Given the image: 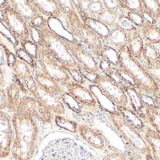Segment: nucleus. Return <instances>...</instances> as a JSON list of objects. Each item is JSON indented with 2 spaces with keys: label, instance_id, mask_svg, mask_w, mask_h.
Instances as JSON below:
<instances>
[{
  "label": "nucleus",
  "instance_id": "obj_7",
  "mask_svg": "<svg viewBox=\"0 0 160 160\" xmlns=\"http://www.w3.org/2000/svg\"><path fill=\"white\" fill-rule=\"evenodd\" d=\"M92 83L117 109L130 110L129 108L128 96L123 86L112 77L101 73L95 76Z\"/></svg>",
  "mask_w": 160,
  "mask_h": 160
},
{
  "label": "nucleus",
  "instance_id": "obj_21",
  "mask_svg": "<svg viewBox=\"0 0 160 160\" xmlns=\"http://www.w3.org/2000/svg\"><path fill=\"white\" fill-rule=\"evenodd\" d=\"M34 78L39 88L53 94L58 99L65 92L59 83L45 75L40 70L36 73Z\"/></svg>",
  "mask_w": 160,
  "mask_h": 160
},
{
  "label": "nucleus",
  "instance_id": "obj_31",
  "mask_svg": "<svg viewBox=\"0 0 160 160\" xmlns=\"http://www.w3.org/2000/svg\"><path fill=\"white\" fill-rule=\"evenodd\" d=\"M142 3L144 13L156 21L160 18V1L142 0Z\"/></svg>",
  "mask_w": 160,
  "mask_h": 160
},
{
  "label": "nucleus",
  "instance_id": "obj_1",
  "mask_svg": "<svg viewBox=\"0 0 160 160\" xmlns=\"http://www.w3.org/2000/svg\"><path fill=\"white\" fill-rule=\"evenodd\" d=\"M11 121L14 132L11 155L15 160H31L38 141L37 123L32 117L18 112L13 113Z\"/></svg>",
  "mask_w": 160,
  "mask_h": 160
},
{
  "label": "nucleus",
  "instance_id": "obj_17",
  "mask_svg": "<svg viewBox=\"0 0 160 160\" xmlns=\"http://www.w3.org/2000/svg\"><path fill=\"white\" fill-rule=\"evenodd\" d=\"M9 3L12 8L26 23H30L36 17L42 16L33 0H11Z\"/></svg>",
  "mask_w": 160,
  "mask_h": 160
},
{
  "label": "nucleus",
  "instance_id": "obj_32",
  "mask_svg": "<svg viewBox=\"0 0 160 160\" xmlns=\"http://www.w3.org/2000/svg\"><path fill=\"white\" fill-rule=\"evenodd\" d=\"M59 99L62 102L65 107L76 114L81 115L84 106L80 104L72 96L65 91L59 98Z\"/></svg>",
  "mask_w": 160,
  "mask_h": 160
},
{
  "label": "nucleus",
  "instance_id": "obj_28",
  "mask_svg": "<svg viewBox=\"0 0 160 160\" xmlns=\"http://www.w3.org/2000/svg\"><path fill=\"white\" fill-rule=\"evenodd\" d=\"M97 58L103 59L109 63L111 67L113 69H118L119 59L117 51L110 46L104 45L100 52L97 55Z\"/></svg>",
  "mask_w": 160,
  "mask_h": 160
},
{
  "label": "nucleus",
  "instance_id": "obj_15",
  "mask_svg": "<svg viewBox=\"0 0 160 160\" xmlns=\"http://www.w3.org/2000/svg\"><path fill=\"white\" fill-rule=\"evenodd\" d=\"M77 38L90 49L97 57L104 45V39L89 26L83 23Z\"/></svg>",
  "mask_w": 160,
  "mask_h": 160
},
{
  "label": "nucleus",
  "instance_id": "obj_43",
  "mask_svg": "<svg viewBox=\"0 0 160 160\" xmlns=\"http://www.w3.org/2000/svg\"><path fill=\"white\" fill-rule=\"evenodd\" d=\"M102 2L104 8L112 12L118 13L122 7L121 1L119 0H103Z\"/></svg>",
  "mask_w": 160,
  "mask_h": 160
},
{
  "label": "nucleus",
  "instance_id": "obj_44",
  "mask_svg": "<svg viewBox=\"0 0 160 160\" xmlns=\"http://www.w3.org/2000/svg\"><path fill=\"white\" fill-rule=\"evenodd\" d=\"M27 25L29 32V39L36 43L40 44L41 38L39 30L33 26L30 23H27Z\"/></svg>",
  "mask_w": 160,
  "mask_h": 160
},
{
  "label": "nucleus",
  "instance_id": "obj_22",
  "mask_svg": "<svg viewBox=\"0 0 160 160\" xmlns=\"http://www.w3.org/2000/svg\"><path fill=\"white\" fill-rule=\"evenodd\" d=\"M128 47L133 58L140 63L142 57L144 41L138 29H133L127 32Z\"/></svg>",
  "mask_w": 160,
  "mask_h": 160
},
{
  "label": "nucleus",
  "instance_id": "obj_10",
  "mask_svg": "<svg viewBox=\"0 0 160 160\" xmlns=\"http://www.w3.org/2000/svg\"><path fill=\"white\" fill-rule=\"evenodd\" d=\"M0 20L20 44L29 39L27 23L9 5L0 10Z\"/></svg>",
  "mask_w": 160,
  "mask_h": 160
},
{
  "label": "nucleus",
  "instance_id": "obj_42",
  "mask_svg": "<svg viewBox=\"0 0 160 160\" xmlns=\"http://www.w3.org/2000/svg\"><path fill=\"white\" fill-rule=\"evenodd\" d=\"M117 27L126 32L133 29H138L132 22L128 16H119Z\"/></svg>",
  "mask_w": 160,
  "mask_h": 160
},
{
  "label": "nucleus",
  "instance_id": "obj_29",
  "mask_svg": "<svg viewBox=\"0 0 160 160\" xmlns=\"http://www.w3.org/2000/svg\"><path fill=\"white\" fill-rule=\"evenodd\" d=\"M55 124L58 127L73 134H78L79 124L76 121L64 116L62 115H55L54 118Z\"/></svg>",
  "mask_w": 160,
  "mask_h": 160
},
{
  "label": "nucleus",
  "instance_id": "obj_12",
  "mask_svg": "<svg viewBox=\"0 0 160 160\" xmlns=\"http://www.w3.org/2000/svg\"><path fill=\"white\" fill-rule=\"evenodd\" d=\"M12 121L5 112L0 111V158H6L11 154L14 140Z\"/></svg>",
  "mask_w": 160,
  "mask_h": 160
},
{
  "label": "nucleus",
  "instance_id": "obj_19",
  "mask_svg": "<svg viewBox=\"0 0 160 160\" xmlns=\"http://www.w3.org/2000/svg\"><path fill=\"white\" fill-rule=\"evenodd\" d=\"M138 127L150 147L153 160H160V135L145 122Z\"/></svg>",
  "mask_w": 160,
  "mask_h": 160
},
{
  "label": "nucleus",
  "instance_id": "obj_50",
  "mask_svg": "<svg viewBox=\"0 0 160 160\" xmlns=\"http://www.w3.org/2000/svg\"><path fill=\"white\" fill-rule=\"evenodd\" d=\"M9 5H10L9 1H0V10H3Z\"/></svg>",
  "mask_w": 160,
  "mask_h": 160
},
{
  "label": "nucleus",
  "instance_id": "obj_49",
  "mask_svg": "<svg viewBox=\"0 0 160 160\" xmlns=\"http://www.w3.org/2000/svg\"><path fill=\"white\" fill-rule=\"evenodd\" d=\"M5 84V76L3 70L0 66V87L2 88Z\"/></svg>",
  "mask_w": 160,
  "mask_h": 160
},
{
  "label": "nucleus",
  "instance_id": "obj_45",
  "mask_svg": "<svg viewBox=\"0 0 160 160\" xmlns=\"http://www.w3.org/2000/svg\"><path fill=\"white\" fill-rule=\"evenodd\" d=\"M128 17L138 29L141 28L144 23L145 20L142 15L134 12H128Z\"/></svg>",
  "mask_w": 160,
  "mask_h": 160
},
{
  "label": "nucleus",
  "instance_id": "obj_41",
  "mask_svg": "<svg viewBox=\"0 0 160 160\" xmlns=\"http://www.w3.org/2000/svg\"><path fill=\"white\" fill-rule=\"evenodd\" d=\"M21 47L27 51V52L35 59L37 61L38 51V44L32 41L27 40L24 43L20 44Z\"/></svg>",
  "mask_w": 160,
  "mask_h": 160
},
{
  "label": "nucleus",
  "instance_id": "obj_30",
  "mask_svg": "<svg viewBox=\"0 0 160 160\" xmlns=\"http://www.w3.org/2000/svg\"><path fill=\"white\" fill-rule=\"evenodd\" d=\"M11 69L14 76L21 81L32 74L31 68L28 64L18 57Z\"/></svg>",
  "mask_w": 160,
  "mask_h": 160
},
{
  "label": "nucleus",
  "instance_id": "obj_48",
  "mask_svg": "<svg viewBox=\"0 0 160 160\" xmlns=\"http://www.w3.org/2000/svg\"><path fill=\"white\" fill-rule=\"evenodd\" d=\"M7 107V97L5 91L0 87V111H2Z\"/></svg>",
  "mask_w": 160,
  "mask_h": 160
},
{
  "label": "nucleus",
  "instance_id": "obj_46",
  "mask_svg": "<svg viewBox=\"0 0 160 160\" xmlns=\"http://www.w3.org/2000/svg\"><path fill=\"white\" fill-rule=\"evenodd\" d=\"M30 23L34 27L39 29L48 24V20L44 16H38L32 20Z\"/></svg>",
  "mask_w": 160,
  "mask_h": 160
},
{
  "label": "nucleus",
  "instance_id": "obj_26",
  "mask_svg": "<svg viewBox=\"0 0 160 160\" xmlns=\"http://www.w3.org/2000/svg\"><path fill=\"white\" fill-rule=\"evenodd\" d=\"M138 30L143 40L154 45L160 44V28L156 24L145 21Z\"/></svg>",
  "mask_w": 160,
  "mask_h": 160
},
{
  "label": "nucleus",
  "instance_id": "obj_2",
  "mask_svg": "<svg viewBox=\"0 0 160 160\" xmlns=\"http://www.w3.org/2000/svg\"><path fill=\"white\" fill-rule=\"evenodd\" d=\"M118 70L128 76L140 92L153 99H160V86L133 58L128 47L118 52Z\"/></svg>",
  "mask_w": 160,
  "mask_h": 160
},
{
  "label": "nucleus",
  "instance_id": "obj_33",
  "mask_svg": "<svg viewBox=\"0 0 160 160\" xmlns=\"http://www.w3.org/2000/svg\"><path fill=\"white\" fill-rule=\"evenodd\" d=\"M119 18V16L117 13L104 8L103 12L99 16L98 20L111 30L117 27Z\"/></svg>",
  "mask_w": 160,
  "mask_h": 160
},
{
  "label": "nucleus",
  "instance_id": "obj_18",
  "mask_svg": "<svg viewBox=\"0 0 160 160\" xmlns=\"http://www.w3.org/2000/svg\"><path fill=\"white\" fill-rule=\"evenodd\" d=\"M37 98L55 115L63 116L66 112L65 107L62 102L52 93L42 90L38 87Z\"/></svg>",
  "mask_w": 160,
  "mask_h": 160
},
{
  "label": "nucleus",
  "instance_id": "obj_37",
  "mask_svg": "<svg viewBox=\"0 0 160 160\" xmlns=\"http://www.w3.org/2000/svg\"><path fill=\"white\" fill-rule=\"evenodd\" d=\"M104 10L102 1H89V18L98 19L99 16Z\"/></svg>",
  "mask_w": 160,
  "mask_h": 160
},
{
  "label": "nucleus",
  "instance_id": "obj_35",
  "mask_svg": "<svg viewBox=\"0 0 160 160\" xmlns=\"http://www.w3.org/2000/svg\"><path fill=\"white\" fill-rule=\"evenodd\" d=\"M123 8L129 12H134L143 15L144 11L141 0H124L121 1Z\"/></svg>",
  "mask_w": 160,
  "mask_h": 160
},
{
  "label": "nucleus",
  "instance_id": "obj_13",
  "mask_svg": "<svg viewBox=\"0 0 160 160\" xmlns=\"http://www.w3.org/2000/svg\"><path fill=\"white\" fill-rule=\"evenodd\" d=\"M65 22V28L70 34L77 38L83 23L75 9L72 1H56Z\"/></svg>",
  "mask_w": 160,
  "mask_h": 160
},
{
  "label": "nucleus",
  "instance_id": "obj_16",
  "mask_svg": "<svg viewBox=\"0 0 160 160\" xmlns=\"http://www.w3.org/2000/svg\"><path fill=\"white\" fill-rule=\"evenodd\" d=\"M122 86L128 96L129 108L144 121V111L145 104L142 99L141 92L134 84H128Z\"/></svg>",
  "mask_w": 160,
  "mask_h": 160
},
{
  "label": "nucleus",
  "instance_id": "obj_20",
  "mask_svg": "<svg viewBox=\"0 0 160 160\" xmlns=\"http://www.w3.org/2000/svg\"><path fill=\"white\" fill-rule=\"evenodd\" d=\"M143 121L160 136V99L145 104Z\"/></svg>",
  "mask_w": 160,
  "mask_h": 160
},
{
  "label": "nucleus",
  "instance_id": "obj_23",
  "mask_svg": "<svg viewBox=\"0 0 160 160\" xmlns=\"http://www.w3.org/2000/svg\"><path fill=\"white\" fill-rule=\"evenodd\" d=\"M104 43L118 52L122 48L128 47L127 32L117 27L111 29L109 34L104 39Z\"/></svg>",
  "mask_w": 160,
  "mask_h": 160
},
{
  "label": "nucleus",
  "instance_id": "obj_47",
  "mask_svg": "<svg viewBox=\"0 0 160 160\" xmlns=\"http://www.w3.org/2000/svg\"><path fill=\"white\" fill-rule=\"evenodd\" d=\"M102 160H128L125 155L118 152L114 151L106 154L102 158Z\"/></svg>",
  "mask_w": 160,
  "mask_h": 160
},
{
  "label": "nucleus",
  "instance_id": "obj_34",
  "mask_svg": "<svg viewBox=\"0 0 160 160\" xmlns=\"http://www.w3.org/2000/svg\"><path fill=\"white\" fill-rule=\"evenodd\" d=\"M83 23L89 26L103 39L108 35L110 33V29L98 19L87 18L84 20Z\"/></svg>",
  "mask_w": 160,
  "mask_h": 160
},
{
  "label": "nucleus",
  "instance_id": "obj_39",
  "mask_svg": "<svg viewBox=\"0 0 160 160\" xmlns=\"http://www.w3.org/2000/svg\"><path fill=\"white\" fill-rule=\"evenodd\" d=\"M125 155L128 160H147L144 155L128 144L125 143Z\"/></svg>",
  "mask_w": 160,
  "mask_h": 160
},
{
  "label": "nucleus",
  "instance_id": "obj_24",
  "mask_svg": "<svg viewBox=\"0 0 160 160\" xmlns=\"http://www.w3.org/2000/svg\"><path fill=\"white\" fill-rule=\"evenodd\" d=\"M36 7L44 17L53 18L59 20L62 14L56 1L33 0Z\"/></svg>",
  "mask_w": 160,
  "mask_h": 160
},
{
  "label": "nucleus",
  "instance_id": "obj_25",
  "mask_svg": "<svg viewBox=\"0 0 160 160\" xmlns=\"http://www.w3.org/2000/svg\"><path fill=\"white\" fill-rule=\"evenodd\" d=\"M5 91L7 97L6 108L13 113L16 112L22 98L20 96L22 91L19 86L17 83L12 82Z\"/></svg>",
  "mask_w": 160,
  "mask_h": 160
},
{
  "label": "nucleus",
  "instance_id": "obj_40",
  "mask_svg": "<svg viewBox=\"0 0 160 160\" xmlns=\"http://www.w3.org/2000/svg\"><path fill=\"white\" fill-rule=\"evenodd\" d=\"M145 70L151 76V78L155 80L160 86V65L151 66L148 65L144 61L143 63H140Z\"/></svg>",
  "mask_w": 160,
  "mask_h": 160
},
{
  "label": "nucleus",
  "instance_id": "obj_14",
  "mask_svg": "<svg viewBox=\"0 0 160 160\" xmlns=\"http://www.w3.org/2000/svg\"><path fill=\"white\" fill-rule=\"evenodd\" d=\"M78 132L80 137L88 145L98 150H104L109 143L106 137L99 131L86 124L78 125Z\"/></svg>",
  "mask_w": 160,
  "mask_h": 160
},
{
  "label": "nucleus",
  "instance_id": "obj_27",
  "mask_svg": "<svg viewBox=\"0 0 160 160\" xmlns=\"http://www.w3.org/2000/svg\"><path fill=\"white\" fill-rule=\"evenodd\" d=\"M144 41L142 58L148 65L151 66L159 64V51L155 45L147 41Z\"/></svg>",
  "mask_w": 160,
  "mask_h": 160
},
{
  "label": "nucleus",
  "instance_id": "obj_8",
  "mask_svg": "<svg viewBox=\"0 0 160 160\" xmlns=\"http://www.w3.org/2000/svg\"><path fill=\"white\" fill-rule=\"evenodd\" d=\"M63 40L74 59L82 68V70L89 75L102 73L98 60L94 53L85 45L79 40H70L63 37Z\"/></svg>",
  "mask_w": 160,
  "mask_h": 160
},
{
  "label": "nucleus",
  "instance_id": "obj_36",
  "mask_svg": "<svg viewBox=\"0 0 160 160\" xmlns=\"http://www.w3.org/2000/svg\"><path fill=\"white\" fill-rule=\"evenodd\" d=\"M16 56L19 59L22 60L28 64L31 69H36L38 67V63L26 50L22 47L18 48L15 51Z\"/></svg>",
  "mask_w": 160,
  "mask_h": 160
},
{
  "label": "nucleus",
  "instance_id": "obj_38",
  "mask_svg": "<svg viewBox=\"0 0 160 160\" xmlns=\"http://www.w3.org/2000/svg\"><path fill=\"white\" fill-rule=\"evenodd\" d=\"M21 82L28 93H30L34 97L36 95L38 90V86L32 74L27 77Z\"/></svg>",
  "mask_w": 160,
  "mask_h": 160
},
{
  "label": "nucleus",
  "instance_id": "obj_11",
  "mask_svg": "<svg viewBox=\"0 0 160 160\" xmlns=\"http://www.w3.org/2000/svg\"><path fill=\"white\" fill-rule=\"evenodd\" d=\"M66 87L67 92L84 107L92 110H102L94 94L82 85L72 80Z\"/></svg>",
  "mask_w": 160,
  "mask_h": 160
},
{
  "label": "nucleus",
  "instance_id": "obj_4",
  "mask_svg": "<svg viewBox=\"0 0 160 160\" xmlns=\"http://www.w3.org/2000/svg\"><path fill=\"white\" fill-rule=\"evenodd\" d=\"M40 160H99L96 153L71 140H59L49 143Z\"/></svg>",
  "mask_w": 160,
  "mask_h": 160
},
{
  "label": "nucleus",
  "instance_id": "obj_3",
  "mask_svg": "<svg viewBox=\"0 0 160 160\" xmlns=\"http://www.w3.org/2000/svg\"><path fill=\"white\" fill-rule=\"evenodd\" d=\"M112 125L125 143L144 155L147 160H153L151 149L138 126L120 110L108 111Z\"/></svg>",
  "mask_w": 160,
  "mask_h": 160
},
{
  "label": "nucleus",
  "instance_id": "obj_5",
  "mask_svg": "<svg viewBox=\"0 0 160 160\" xmlns=\"http://www.w3.org/2000/svg\"><path fill=\"white\" fill-rule=\"evenodd\" d=\"M38 30L41 34L40 44L46 48L68 71L77 70L82 74V69L68 49L63 37L51 30L48 24Z\"/></svg>",
  "mask_w": 160,
  "mask_h": 160
},
{
  "label": "nucleus",
  "instance_id": "obj_6",
  "mask_svg": "<svg viewBox=\"0 0 160 160\" xmlns=\"http://www.w3.org/2000/svg\"><path fill=\"white\" fill-rule=\"evenodd\" d=\"M37 62L40 70L62 86H66L73 80L62 64L41 44H38Z\"/></svg>",
  "mask_w": 160,
  "mask_h": 160
},
{
  "label": "nucleus",
  "instance_id": "obj_9",
  "mask_svg": "<svg viewBox=\"0 0 160 160\" xmlns=\"http://www.w3.org/2000/svg\"><path fill=\"white\" fill-rule=\"evenodd\" d=\"M17 112L45 124L52 123L55 116L39 100L27 95L22 97Z\"/></svg>",
  "mask_w": 160,
  "mask_h": 160
}]
</instances>
